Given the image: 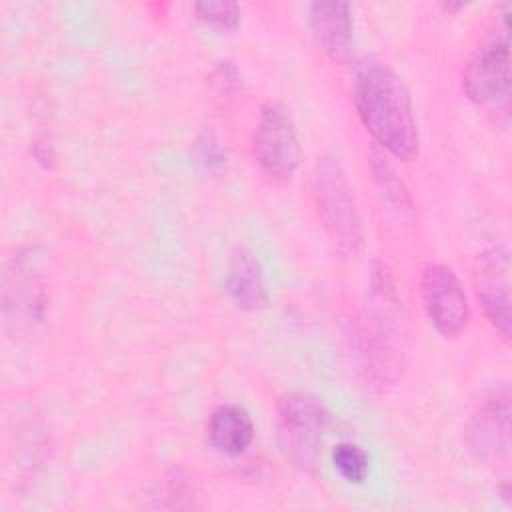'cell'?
<instances>
[{
  "label": "cell",
  "mask_w": 512,
  "mask_h": 512,
  "mask_svg": "<svg viewBox=\"0 0 512 512\" xmlns=\"http://www.w3.org/2000/svg\"><path fill=\"white\" fill-rule=\"evenodd\" d=\"M352 98L364 128L392 156L408 162L418 154L420 134L410 92L386 64L368 60L356 70Z\"/></svg>",
  "instance_id": "1"
},
{
  "label": "cell",
  "mask_w": 512,
  "mask_h": 512,
  "mask_svg": "<svg viewBox=\"0 0 512 512\" xmlns=\"http://www.w3.org/2000/svg\"><path fill=\"white\" fill-rule=\"evenodd\" d=\"M366 366L378 386L398 382L408 360V326L402 300L384 268L374 270L364 316Z\"/></svg>",
  "instance_id": "2"
},
{
  "label": "cell",
  "mask_w": 512,
  "mask_h": 512,
  "mask_svg": "<svg viewBox=\"0 0 512 512\" xmlns=\"http://www.w3.org/2000/svg\"><path fill=\"white\" fill-rule=\"evenodd\" d=\"M312 194L318 218L334 250L342 256H356L364 240L362 220L346 172L338 158L322 156L316 160Z\"/></svg>",
  "instance_id": "3"
},
{
  "label": "cell",
  "mask_w": 512,
  "mask_h": 512,
  "mask_svg": "<svg viewBox=\"0 0 512 512\" xmlns=\"http://www.w3.org/2000/svg\"><path fill=\"white\" fill-rule=\"evenodd\" d=\"M278 444L282 454L300 470L312 472L318 464L328 412L324 404L308 392H290L278 402Z\"/></svg>",
  "instance_id": "4"
},
{
  "label": "cell",
  "mask_w": 512,
  "mask_h": 512,
  "mask_svg": "<svg viewBox=\"0 0 512 512\" xmlns=\"http://www.w3.org/2000/svg\"><path fill=\"white\" fill-rule=\"evenodd\" d=\"M510 6L494 22V30L464 68V90L476 104L506 100L510 94Z\"/></svg>",
  "instance_id": "5"
},
{
  "label": "cell",
  "mask_w": 512,
  "mask_h": 512,
  "mask_svg": "<svg viewBox=\"0 0 512 512\" xmlns=\"http://www.w3.org/2000/svg\"><path fill=\"white\" fill-rule=\"evenodd\" d=\"M252 154L260 168L276 180H290L298 170L302 160L300 140L292 118L280 104L268 102L262 106L252 136Z\"/></svg>",
  "instance_id": "6"
},
{
  "label": "cell",
  "mask_w": 512,
  "mask_h": 512,
  "mask_svg": "<svg viewBox=\"0 0 512 512\" xmlns=\"http://www.w3.org/2000/svg\"><path fill=\"white\" fill-rule=\"evenodd\" d=\"M420 298L430 324L446 338L462 334L470 322L466 292L446 264H430L420 276Z\"/></svg>",
  "instance_id": "7"
},
{
  "label": "cell",
  "mask_w": 512,
  "mask_h": 512,
  "mask_svg": "<svg viewBox=\"0 0 512 512\" xmlns=\"http://www.w3.org/2000/svg\"><path fill=\"white\" fill-rule=\"evenodd\" d=\"M474 286L482 310L502 338L510 336V254L504 246L486 248L476 256Z\"/></svg>",
  "instance_id": "8"
},
{
  "label": "cell",
  "mask_w": 512,
  "mask_h": 512,
  "mask_svg": "<svg viewBox=\"0 0 512 512\" xmlns=\"http://www.w3.org/2000/svg\"><path fill=\"white\" fill-rule=\"evenodd\" d=\"M2 304L6 324H30L42 316L46 304L44 284L36 262L26 254H18L6 268Z\"/></svg>",
  "instance_id": "9"
},
{
  "label": "cell",
  "mask_w": 512,
  "mask_h": 512,
  "mask_svg": "<svg viewBox=\"0 0 512 512\" xmlns=\"http://www.w3.org/2000/svg\"><path fill=\"white\" fill-rule=\"evenodd\" d=\"M468 446L480 458L506 454L510 448V392L496 390L472 416L466 430Z\"/></svg>",
  "instance_id": "10"
},
{
  "label": "cell",
  "mask_w": 512,
  "mask_h": 512,
  "mask_svg": "<svg viewBox=\"0 0 512 512\" xmlns=\"http://www.w3.org/2000/svg\"><path fill=\"white\" fill-rule=\"evenodd\" d=\"M352 12L348 2H314L310 6V30L324 54L342 60L352 46Z\"/></svg>",
  "instance_id": "11"
},
{
  "label": "cell",
  "mask_w": 512,
  "mask_h": 512,
  "mask_svg": "<svg viewBox=\"0 0 512 512\" xmlns=\"http://www.w3.org/2000/svg\"><path fill=\"white\" fill-rule=\"evenodd\" d=\"M226 292L230 300L248 312L268 306V290L258 258L248 248H236L228 262Z\"/></svg>",
  "instance_id": "12"
},
{
  "label": "cell",
  "mask_w": 512,
  "mask_h": 512,
  "mask_svg": "<svg viewBox=\"0 0 512 512\" xmlns=\"http://www.w3.org/2000/svg\"><path fill=\"white\" fill-rule=\"evenodd\" d=\"M206 438L216 452L240 456L254 440V422L246 408L238 404H220L206 422Z\"/></svg>",
  "instance_id": "13"
},
{
  "label": "cell",
  "mask_w": 512,
  "mask_h": 512,
  "mask_svg": "<svg viewBox=\"0 0 512 512\" xmlns=\"http://www.w3.org/2000/svg\"><path fill=\"white\" fill-rule=\"evenodd\" d=\"M332 464L350 484H362L370 472V458L366 450L354 442H338L332 448Z\"/></svg>",
  "instance_id": "14"
},
{
  "label": "cell",
  "mask_w": 512,
  "mask_h": 512,
  "mask_svg": "<svg viewBox=\"0 0 512 512\" xmlns=\"http://www.w3.org/2000/svg\"><path fill=\"white\" fill-rule=\"evenodd\" d=\"M196 18L216 30H234L240 24V6L226 0L194 4Z\"/></svg>",
  "instance_id": "15"
},
{
  "label": "cell",
  "mask_w": 512,
  "mask_h": 512,
  "mask_svg": "<svg viewBox=\"0 0 512 512\" xmlns=\"http://www.w3.org/2000/svg\"><path fill=\"white\" fill-rule=\"evenodd\" d=\"M376 160V164H374V174H376V180H378V184H380V188L384 190V194H386V198L390 200V202H394L396 206H408V192H406V188L402 186V182L394 176V172H392V168L386 164V162H382L380 158H374Z\"/></svg>",
  "instance_id": "16"
},
{
  "label": "cell",
  "mask_w": 512,
  "mask_h": 512,
  "mask_svg": "<svg viewBox=\"0 0 512 512\" xmlns=\"http://www.w3.org/2000/svg\"><path fill=\"white\" fill-rule=\"evenodd\" d=\"M196 152H198V160L210 170L224 168V164H226V152H222V148L210 138L198 140L196 142Z\"/></svg>",
  "instance_id": "17"
}]
</instances>
